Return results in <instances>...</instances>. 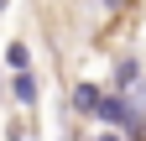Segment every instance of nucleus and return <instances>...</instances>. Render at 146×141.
I'll use <instances>...</instances> for the list:
<instances>
[{
  "label": "nucleus",
  "mask_w": 146,
  "mask_h": 141,
  "mask_svg": "<svg viewBox=\"0 0 146 141\" xmlns=\"http://www.w3.org/2000/svg\"><path fill=\"white\" fill-rule=\"evenodd\" d=\"M94 115L104 120V126H115V131H141V126H146V115H136L120 94H99V110H94Z\"/></svg>",
  "instance_id": "1"
},
{
  "label": "nucleus",
  "mask_w": 146,
  "mask_h": 141,
  "mask_svg": "<svg viewBox=\"0 0 146 141\" xmlns=\"http://www.w3.org/2000/svg\"><path fill=\"white\" fill-rule=\"evenodd\" d=\"M11 94H16L21 110H31V104H36V78H31V68H21V73L11 78Z\"/></svg>",
  "instance_id": "2"
},
{
  "label": "nucleus",
  "mask_w": 146,
  "mask_h": 141,
  "mask_svg": "<svg viewBox=\"0 0 146 141\" xmlns=\"http://www.w3.org/2000/svg\"><path fill=\"white\" fill-rule=\"evenodd\" d=\"M73 110H89V115L99 110V89L94 84H78V89H73Z\"/></svg>",
  "instance_id": "3"
},
{
  "label": "nucleus",
  "mask_w": 146,
  "mask_h": 141,
  "mask_svg": "<svg viewBox=\"0 0 146 141\" xmlns=\"http://www.w3.org/2000/svg\"><path fill=\"white\" fill-rule=\"evenodd\" d=\"M5 63L16 68V73H21V68H31V52H26V42H11V47H5Z\"/></svg>",
  "instance_id": "4"
},
{
  "label": "nucleus",
  "mask_w": 146,
  "mask_h": 141,
  "mask_svg": "<svg viewBox=\"0 0 146 141\" xmlns=\"http://www.w3.org/2000/svg\"><path fill=\"white\" fill-rule=\"evenodd\" d=\"M89 141H125V131H115V126H99V131L89 136Z\"/></svg>",
  "instance_id": "5"
},
{
  "label": "nucleus",
  "mask_w": 146,
  "mask_h": 141,
  "mask_svg": "<svg viewBox=\"0 0 146 141\" xmlns=\"http://www.w3.org/2000/svg\"><path fill=\"white\" fill-rule=\"evenodd\" d=\"M5 5H11V0H0V11H5Z\"/></svg>",
  "instance_id": "6"
}]
</instances>
